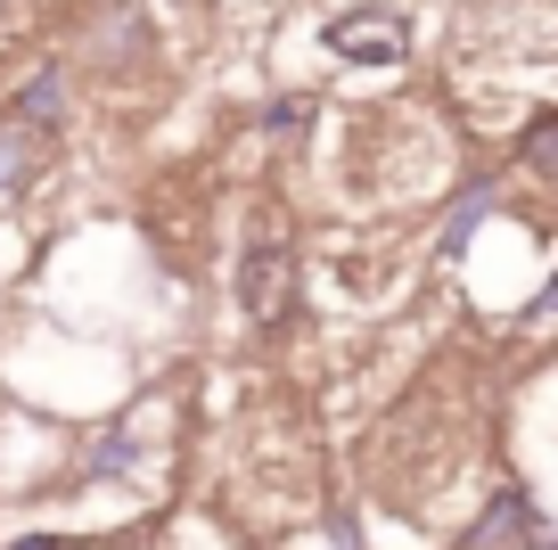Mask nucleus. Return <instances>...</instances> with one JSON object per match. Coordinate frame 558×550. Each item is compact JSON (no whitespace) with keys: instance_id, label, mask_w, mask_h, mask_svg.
<instances>
[{"instance_id":"7ed1b4c3","label":"nucleus","mask_w":558,"mask_h":550,"mask_svg":"<svg viewBox=\"0 0 558 550\" xmlns=\"http://www.w3.org/2000/svg\"><path fill=\"white\" fill-rule=\"evenodd\" d=\"M58 116H66V74H58V67L25 74V91H17V107H9V123H25V132H34V123H58Z\"/></svg>"},{"instance_id":"39448f33","label":"nucleus","mask_w":558,"mask_h":550,"mask_svg":"<svg viewBox=\"0 0 558 550\" xmlns=\"http://www.w3.org/2000/svg\"><path fill=\"white\" fill-rule=\"evenodd\" d=\"M525 165H534L542 181H558V116H542L534 132H525Z\"/></svg>"},{"instance_id":"f03ea898","label":"nucleus","mask_w":558,"mask_h":550,"mask_svg":"<svg viewBox=\"0 0 558 550\" xmlns=\"http://www.w3.org/2000/svg\"><path fill=\"white\" fill-rule=\"evenodd\" d=\"M329 50L337 58H378V67H395V58L411 50V34H402L395 9H353V17L329 25Z\"/></svg>"},{"instance_id":"423d86ee","label":"nucleus","mask_w":558,"mask_h":550,"mask_svg":"<svg viewBox=\"0 0 558 550\" xmlns=\"http://www.w3.org/2000/svg\"><path fill=\"white\" fill-rule=\"evenodd\" d=\"M296 123H313V107H304V99H279L271 107V132H296Z\"/></svg>"},{"instance_id":"f257e3e1","label":"nucleus","mask_w":558,"mask_h":550,"mask_svg":"<svg viewBox=\"0 0 558 550\" xmlns=\"http://www.w3.org/2000/svg\"><path fill=\"white\" fill-rule=\"evenodd\" d=\"M288 304H296V255H288L279 230H255V247H246V263H239V312L255 328H279Z\"/></svg>"},{"instance_id":"0eeeda50","label":"nucleus","mask_w":558,"mask_h":550,"mask_svg":"<svg viewBox=\"0 0 558 550\" xmlns=\"http://www.w3.org/2000/svg\"><path fill=\"white\" fill-rule=\"evenodd\" d=\"M17 550H58V542H50V534H34V542H17Z\"/></svg>"},{"instance_id":"20e7f679","label":"nucleus","mask_w":558,"mask_h":550,"mask_svg":"<svg viewBox=\"0 0 558 550\" xmlns=\"http://www.w3.org/2000/svg\"><path fill=\"white\" fill-rule=\"evenodd\" d=\"M25 172H34V132H25V123H0V198H17Z\"/></svg>"}]
</instances>
